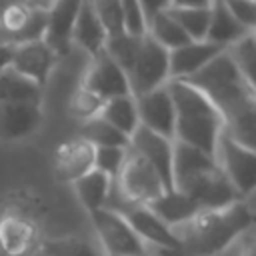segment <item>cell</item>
Segmentation results:
<instances>
[{
  "mask_svg": "<svg viewBox=\"0 0 256 256\" xmlns=\"http://www.w3.org/2000/svg\"><path fill=\"white\" fill-rule=\"evenodd\" d=\"M38 252L44 256H98L94 246L76 236H66V238H52L40 244Z\"/></svg>",
  "mask_w": 256,
  "mask_h": 256,
  "instance_id": "f546056e",
  "label": "cell"
},
{
  "mask_svg": "<svg viewBox=\"0 0 256 256\" xmlns=\"http://www.w3.org/2000/svg\"><path fill=\"white\" fill-rule=\"evenodd\" d=\"M82 88L96 94L102 100H110L116 96L130 94V84L126 72L106 54L100 52L90 60V66L86 68V74L82 78Z\"/></svg>",
  "mask_w": 256,
  "mask_h": 256,
  "instance_id": "8fae6325",
  "label": "cell"
},
{
  "mask_svg": "<svg viewBox=\"0 0 256 256\" xmlns=\"http://www.w3.org/2000/svg\"><path fill=\"white\" fill-rule=\"evenodd\" d=\"M106 30L100 24L92 2L84 0L80 6V12L76 16L74 28H72V42H76L84 52L90 54V58L98 56L100 52H104V44H106Z\"/></svg>",
  "mask_w": 256,
  "mask_h": 256,
  "instance_id": "d6986e66",
  "label": "cell"
},
{
  "mask_svg": "<svg viewBox=\"0 0 256 256\" xmlns=\"http://www.w3.org/2000/svg\"><path fill=\"white\" fill-rule=\"evenodd\" d=\"M110 186H112V178L98 172L96 168H92L90 172H86L84 176H80L78 180L72 182L76 198L80 200V204L84 206V210L88 214L98 210V208H104Z\"/></svg>",
  "mask_w": 256,
  "mask_h": 256,
  "instance_id": "7402d4cb",
  "label": "cell"
},
{
  "mask_svg": "<svg viewBox=\"0 0 256 256\" xmlns=\"http://www.w3.org/2000/svg\"><path fill=\"white\" fill-rule=\"evenodd\" d=\"M82 2L84 0H52L48 8L46 30H44L42 40L56 52V56H62L70 50L72 28H74Z\"/></svg>",
  "mask_w": 256,
  "mask_h": 256,
  "instance_id": "9a60e30c",
  "label": "cell"
},
{
  "mask_svg": "<svg viewBox=\"0 0 256 256\" xmlns=\"http://www.w3.org/2000/svg\"><path fill=\"white\" fill-rule=\"evenodd\" d=\"M210 4L212 0H170V8H204Z\"/></svg>",
  "mask_w": 256,
  "mask_h": 256,
  "instance_id": "74e56055",
  "label": "cell"
},
{
  "mask_svg": "<svg viewBox=\"0 0 256 256\" xmlns=\"http://www.w3.org/2000/svg\"><path fill=\"white\" fill-rule=\"evenodd\" d=\"M114 186L128 202L134 204H148L166 192L154 168L130 148L126 150L124 164L114 178Z\"/></svg>",
  "mask_w": 256,
  "mask_h": 256,
  "instance_id": "52a82bcc",
  "label": "cell"
},
{
  "mask_svg": "<svg viewBox=\"0 0 256 256\" xmlns=\"http://www.w3.org/2000/svg\"><path fill=\"white\" fill-rule=\"evenodd\" d=\"M228 12L250 32H254L256 24V4L254 0H222Z\"/></svg>",
  "mask_w": 256,
  "mask_h": 256,
  "instance_id": "e575fe53",
  "label": "cell"
},
{
  "mask_svg": "<svg viewBox=\"0 0 256 256\" xmlns=\"http://www.w3.org/2000/svg\"><path fill=\"white\" fill-rule=\"evenodd\" d=\"M12 54H14V46L0 42V72H4L6 68H10L12 64Z\"/></svg>",
  "mask_w": 256,
  "mask_h": 256,
  "instance_id": "8d00e7d4",
  "label": "cell"
},
{
  "mask_svg": "<svg viewBox=\"0 0 256 256\" xmlns=\"http://www.w3.org/2000/svg\"><path fill=\"white\" fill-rule=\"evenodd\" d=\"M126 150L128 148H116V146H100V148H94V168L114 180L118 176L122 164H124Z\"/></svg>",
  "mask_w": 256,
  "mask_h": 256,
  "instance_id": "d6a6232c",
  "label": "cell"
},
{
  "mask_svg": "<svg viewBox=\"0 0 256 256\" xmlns=\"http://www.w3.org/2000/svg\"><path fill=\"white\" fill-rule=\"evenodd\" d=\"M92 8L100 20V24L106 30V36H118L124 32V20H122V8L120 0H90Z\"/></svg>",
  "mask_w": 256,
  "mask_h": 256,
  "instance_id": "4dcf8cb0",
  "label": "cell"
},
{
  "mask_svg": "<svg viewBox=\"0 0 256 256\" xmlns=\"http://www.w3.org/2000/svg\"><path fill=\"white\" fill-rule=\"evenodd\" d=\"M224 48L208 40H190L184 46L168 50V76L174 80H184L200 68H204Z\"/></svg>",
  "mask_w": 256,
  "mask_h": 256,
  "instance_id": "e0dca14e",
  "label": "cell"
},
{
  "mask_svg": "<svg viewBox=\"0 0 256 256\" xmlns=\"http://www.w3.org/2000/svg\"><path fill=\"white\" fill-rule=\"evenodd\" d=\"M28 256H44L42 252H32V254H28Z\"/></svg>",
  "mask_w": 256,
  "mask_h": 256,
  "instance_id": "f35d334b",
  "label": "cell"
},
{
  "mask_svg": "<svg viewBox=\"0 0 256 256\" xmlns=\"http://www.w3.org/2000/svg\"><path fill=\"white\" fill-rule=\"evenodd\" d=\"M200 90L218 110L224 122V132L238 144L254 150L256 136V88L236 68L232 58L222 50L204 68L184 78Z\"/></svg>",
  "mask_w": 256,
  "mask_h": 256,
  "instance_id": "6da1fadb",
  "label": "cell"
},
{
  "mask_svg": "<svg viewBox=\"0 0 256 256\" xmlns=\"http://www.w3.org/2000/svg\"><path fill=\"white\" fill-rule=\"evenodd\" d=\"M146 34L156 40L160 46H164L166 50H174L178 46H184L190 42L188 34L168 16V12H160L156 14L150 22H148V28H146Z\"/></svg>",
  "mask_w": 256,
  "mask_h": 256,
  "instance_id": "484cf974",
  "label": "cell"
},
{
  "mask_svg": "<svg viewBox=\"0 0 256 256\" xmlns=\"http://www.w3.org/2000/svg\"><path fill=\"white\" fill-rule=\"evenodd\" d=\"M140 40H142V36L138 38V36H130V34L122 32V34H118V36L106 38L104 52L128 74L130 68H132V62H134V58H136Z\"/></svg>",
  "mask_w": 256,
  "mask_h": 256,
  "instance_id": "f1b7e54d",
  "label": "cell"
},
{
  "mask_svg": "<svg viewBox=\"0 0 256 256\" xmlns=\"http://www.w3.org/2000/svg\"><path fill=\"white\" fill-rule=\"evenodd\" d=\"M102 104H104L102 98H98L96 94H92V92H88L86 88L80 86V88L72 94L68 108H70V114H72L76 120L84 122V120H90V118L98 116L100 110H102Z\"/></svg>",
  "mask_w": 256,
  "mask_h": 256,
  "instance_id": "1f68e13d",
  "label": "cell"
},
{
  "mask_svg": "<svg viewBox=\"0 0 256 256\" xmlns=\"http://www.w3.org/2000/svg\"><path fill=\"white\" fill-rule=\"evenodd\" d=\"M174 104V140L188 144L214 158L218 138L224 130L222 116L208 98L184 80L166 82Z\"/></svg>",
  "mask_w": 256,
  "mask_h": 256,
  "instance_id": "3957f363",
  "label": "cell"
},
{
  "mask_svg": "<svg viewBox=\"0 0 256 256\" xmlns=\"http://www.w3.org/2000/svg\"><path fill=\"white\" fill-rule=\"evenodd\" d=\"M174 190H180L182 194L192 198L200 210L224 208V206L240 200V196L236 194L232 184L226 180V176L222 174L218 164H214L212 168L202 170L200 174L188 178L186 182H182Z\"/></svg>",
  "mask_w": 256,
  "mask_h": 256,
  "instance_id": "9c48e42d",
  "label": "cell"
},
{
  "mask_svg": "<svg viewBox=\"0 0 256 256\" xmlns=\"http://www.w3.org/2000/svg\"><path fill=\"white\" fill-rule=\"evenodd\" d=\"M128 76L130 94L134 98L166 84L168 80V50L152 40L148 34L142 36L136 58Z\"/></svg>",
  "mask_w": 256,
  "mask_h": 256,
  "instance_id": "8992f818",
  "label": "cell"
},
{
  "mask_svg": "<svg viewBox=\"0 0 256 256\" xmlns=\"http://www.w3.org/2000/svg\"><path fill=\"white\" fill-rule=\"evenodd\" d=\"M254 224L250 206L236 200L224 208L198 210L188 222L174 228L182 252L192 256H214L226 250Z\"/></svg>",
  "mask_w": 256,
  "mask_h": 256,
  "instance_id": "7a4b0ae2",
  "label": "cell"
},
{
  "mask_svg": "<svg viewBox=\"0 0 256 256\" xmlns=\"http://www.w3.org/2000/svg\"><path fill=\"white\" fill-rule=\"evenodd\" d=\"M138 2H140L142 12H144V18H146V28H148V22L156 14H160L166 8H170V0H138Z\"/></svg>",
  "mask_w": 256,
  "mask_h": 256,
  "instance_id": "d590c367",
  "label": "cell"
},
{
  "mask_svg": "<svg viewBox=\"0 0 256 256\" xmlns=\"http://www.w3.org/2000/svg\"><path fill=\"white\" fill-rule=\"evenodd\" d=\"M214 160L226 180L232 184L240 200L248 198L256 186V154L254 150L232 140L224 130L216 144Z\"/></svg>",
  "mask_w": 256,
  "mask_h": 256,
  "instance_id": "277c9868",
  "label": "cell"
},
{
  "mask_svg": "<svg viewBox=\"0 0 256 256\" xmlns=\"http://www.w3.org/2000/svg\"><path fill=\"white\" fill-rule=\"evenodd\" d=\"M168 16L188 34L190 40H204L210 24V6L204 8H166Z\"/></svg>",
  "mask_w": 256,
  "mask_h": 256,
  "instance_id": "4316f807",
  "label": "cell"
},
{
  "mask_svg": "<svg viewBox=\"0 0 256 256\" xmlns=\"http://www.w3.org/2000/svg\"><path fill=\"white\" fill-rule=\"evenodd\" d=\"M48 10L32 8L20 0L8 2L0 10V42L18 46L44 38Z\"/></svg>",
  "mask_w": 256,
  "mask_h": 256,
  "instance_id": "ba28073f",
  "label": "cell"
},
{
  "mask_svg": "<svg viewBox=\"0 0 256 256\" xmlns=\"http://www.w3.org/2000/svg\"><path fill=\"white\" fill-rule=\"evenodd\" d=\"M122 8V20H124V32L130 36H144L146 34V18L140 8L138 0H120Z\"/></svg>",
  "mask_w": 256,
  "mask_h": 256,
  "instance_id": "836d02e7",
  "label": "cell"
},
{
  "mask_svg": "<svg viewBox=\"0 0 256 256\" xmlns=\"http://www.w3.org/2000/svg\"><path fill=\"white\" fill-rule=\"evenodd\" d=\"M56 58H58L56 52L44 40L24 42V44L14 46L10 68L26 76L28 80L36 82L40 88H44V84L48 82L50 70L56 64Z\"/></svg>",
  "mask_w": 256,
  "mask_h": 256,
  "instance_id": "4fadbf2b",
  "label": "cell"
},
{
  "mask_svg": "<svg viewBox=\"0 0 256 256\" xmlns=\"http://www.w3.org/2000/svg\"><path fill=\"white\" fill-rule=\"evenodd\" d=\"M94 168V146L82 138H72L56 148L54 174L58 182L72 184Z\"/></svg>",
  "mask_w": 256,
  "mask_h": 256,
  "instance_id": "2e32d148",
  "label": "cell"
},
{
  "mask_svg": "<svg viewBox=\"0 0 256 256\" xmlns=\"http://www.w3.org/2000/svg\"><path fill=\"white\" fill-rule=\"evenodd\" d=\"M100 118H104L108 124H112L116 130H120L122 134H126L130 138V134L140 126L138 120V112H136V100L132 94L126 96H116L110 100H104L102 110L98 114Z\"/></svg>",
  "mask_w": 256,
  "mask_h": 256,
  "instance_id": "603a6c76",
  "label": "cell"
},
{
  "mask_svg": "<svg viewBox=\"0 0 256 256\" xmlns=\"http://www.w3.org/2000/svg\"><path fill=\"white\" fill-rule=\"evenodd\" d=\"M224 50L232 58L236 68L244 74V78L256 86V82H254V70H256V40H254V32H248L246 36H242L240 40H236L234 44H230Z\"/></svg>",
  "mask_w": 256,
  "mask_h": 256,
  "instance_id": "83f0119b",
  "label": "cell"
},
{
  "mask_svg": "<svg viewBox=\"0 0 256 256\" xmlns=\"http://www.w3.org/2000/svg\"><path fill=\"white\" fill-rule=\"evenodd\" d=\"M2 6H4V4H2V0H0V10H2Z\"/></svg>",
  "mask_w": 256,
  "mask_h": 256,
  "instance_id": "ab89813d",
  "label": "cell"
},
{
  "mask_svg": "<svg viewBox=\"0 0 256 256\" xmlns=\"http://www.w3.org/2000/svg\"><path fill=\"white\" fill-rule=\"evenodd\" d=\"M40 102H0V142H18L38 130Z\"/></svg>",
  "mask_w": 256,
  "mask_h": 256,
  "instance_id": "5bb4252c",
  "label": "cell"
},
{
  "mask_svg": "<svg viewBox=\"0 0 256 256\" xmlns=\"http://www.w3.org/2000/svg\"><path fill=\"white\" fill-rule=\"evenodd\" d=\"M42 88L12 68L0 72V102H40Z\"/></svg>",
  "mask_w": 256,
  "mask_h": 256,
  "instance_id": "cb8c5ba5",
  "label": "cell"
},
{
  "mask_svg": "<svg viewBox=\"0 0 256 256\" xmlns=\"http://www.w3.org/2000/svg\"><path fill=\"white\" fill-rule=\"evenodd\" d=\"M128 148L140 154L158 174L164 190H174L172 180V158H174V140L164 138L144 126H138L128 140Z\"/></svg>",
  "mask_w": 256,
  "mask_h": 256,
  "instance_id": "30bf717a",
  "label": "cell"
},
{
  "mask_svg": "<svg viewBox=\"0 0 256 256\" xmlns=\"http://www.w3.org/2000/svg\"><path fill=\"white\" fill-rule=\"evenodd\" d=\"M250 30H246L224 6L222 0H212L210 4V24H208V32L206 38L208 42L220 46V48H228L230 44H234L236 40H240L242 36H246Z\"/></svg>",
  "mask_w": 256,
  "mask_h": 256,
  "instance_id": "44dd1931",
  "label": "cell"
},
{
  "mask_svg": "<svg viewBox=\"0 0 256 256\" xmlns=\"http://www.w3.org/2000/svg\"><path fill=\"white\" fill-rule=\"evenodd\" d=\"M88 216L106 256H146V244L118 212L110 208H98Z\"/></svg>",
  "mask_w": 256,
  "mask_h": 256,
  "instance_id": "5b68a950",
  "label": "cell"
},
{
  "mask_svg": "<svg viewBox=\"0 0 256 256\" xmlns=\"http://www.w3.org/2000/svg\"><path fill=\"white\" fill-rule=\"evenodd\" d=\"M166 226H170L172 230L182 226L184 222H188L200 208L196 206V202L192 198H188L186 194H182L180 190H166L162 192L158 198H154L152 202L146 204Z\"/></svg>",
  "mask_w": 256,
  "mask_h": 256,
  "instance_id": "ffe728a7",
  "label": "cell"
},
{
  "mask_svg": "<svg viewBox=\"0 0 256 256\" xmlns=\"http://www.w3.org/2000/svg\"><path fill=\"white\" fill-rule=\"evenodd\" d=\"M78 138L86 140L88 144H92L94 148L100 146H116V148H128V136L122 134L120 130H116L112 124H108L104 118L94 116L90 120L80 122V130H78Z\"/></svg>",
  "mask_w": 256,
  "mask_h": 256,
  "instance_id": "d4e9b609",
  "label": "cell"
},
{
  "mask_svg": "<svg viewBox=\"0 0 256 256\" xmlns=\"http://www.w3.org/2000/svg\"><path fill=\"white\" fill-rule=\"evenodd\" d=\"M38 246V232L30 218L4 214L0 218V248L6 256H28Z\"/></svg>",
  "mask_w": 256,
  "mask_h": 256,
  "instance_id": "ac0fdd59",
  "label": "cell"
},
{
  "mask_svg": "<svg viewBox=\"0 0 256 256\" xmlns=\"http://www.w3.org/2000/svg\"><path fill=\"white\" fill-rule=\"evenodd\" d=\"M140 126L174 140V104L166 84L134 98Z\"/></svg>",
  "mask_w": 256,
  "mask_h": 256,
  "instance_id": "7c38bea8",
  "label": "cell"
}]
</instances>
